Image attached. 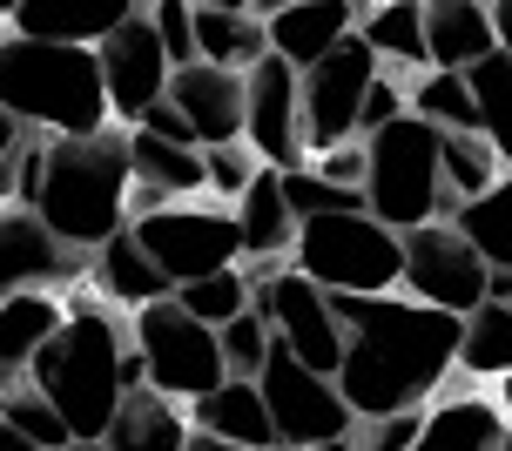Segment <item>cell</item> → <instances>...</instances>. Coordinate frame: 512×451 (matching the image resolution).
Instances as JSON below:
<instances>
[{
	"label": "cell",
	"instance_id": "cell-24",
	"mask_svg": "<svg viewBox=\"0 0 512 451\" xmlns=\"http://www.w3.org/2000/svg\"><path fill=\"white\" fill-rule=\"evenodd\" d=\"M230 216L243 229V263H290V250H297V216H290V196H283L277 169H263Z\"/></svg>",
	"mask_w": 512,
	"mask_h": 451
},
{
	"label": "cell",
	"instance_id": "cell-38",
	"mask_svg": "<svg viewBox=\"0 0 512 451\" xmlns=\"http://www.w3.org/2000/svg\"><path fill=\"white\" fill-rule=\"evenodd\" d=\"M149 27H155V41H162V54H169V68H196V21H189V0H155Z\"/></svg>",
	"mask_w": 512,
	"mask_h": 451
},
{
	"label": "cell",
	"instance_id": "cell-8",
	"mask_svg": "<svg viewBox=\"0 0 512 451\" xmlns=\"http://www.w3.org/2000/svg\"><path fill=\"white\" fill-rule=\"evenodd\" d=\"M128 344L142 357V377H149V391H162L169 404H189L209 398L216 384H230L223 371V344H216V330L196 324L176 297L169 303H149V310H135L128 317Z\"/></svg>",
	"mask_w": 512,
	"mask_h": 451
},
{
	"label": "cell",
	"instance_id": "cell-35",
	"mask_svg": "<svg viewBox=\"0 0 512 451\" xmlns=\"http://www.w3.org/2000/svg\"><path fill=\"white\" fill-rule=\"evenodd\" d=\"M256 176H263V162H256L243 142H230V149H203V196H209V202L236 209V202L250 196Z\"/></svg>",
	"mask_w": 512,
	"mask_h": 451
},
{
	"label": "cell",
	"instance_id": "cell-51",
	"mask_svg": "<svg viewBox=\"0 0 512 451\" xmlns=\"http://www.w3.org/2000/svg\"><path fill=\"white\" fill-rule=\"evenodd\" d=\"M0 418H7V391H0Z\"/></svg>",
	"mask_w": 512,
	"mask_h": 451
},
{
	"label": "cell",
	"instance_id": "cell-49",
	"mask_svg": "<svg viewBox=\"0 0 512 451\" xmlns=\"http://www.w3.org/2000/svg\"><path fill=\"white\" fill-rule=\"evenodd\" d=\"M499 451H512V425H506V445H499Z\"/></svg>",
	"mask_w": 512,
	"mask_h": 451
},
{
	"label": "cell",
	"instance_id": "cell-5",
	"mask_svg": "<svg viewBox=\"0 0 512 451\" xmlns=\"http://www.w3.org/2000/svg\"><path fill=\"white\" fill-rule=\"evenodd\" d=\"M290 270L304 276V283H317L324 297H398L405 236H391L371 209L317 216V223H297Z\"/></svg>",
	"mask_w": 512,
	"mask_h": 451
},
{
	"label": "cell",
	"instance_id": "cell-2",
	"mask_svg": "<svg viewBox=\"0 0 512 451\" xmlns=\"http://www.w3.org/2000/svg\"><path fill=\"white\" fill-rule=\"evenodd\" d=\"M61 303H68L61 337L34 357L27 391H41V398L61 411L68 438L102 445L108 425H115V411H122V398L135 391V384H149V377H142V357H135V344H128V324L115 317V303H102L88 283L68 290Z\"/></svg>",
	"mask_w": 512,
	"mask_h": 451
},
{
	"label": "cell",
	"instance_id": "cell-15",
	"mask_svg": "<svg viewBox=\"0 0 512 451\" xmlns=\"http://www.w3.org/2000/svg\"><path fill=\"white\" fill-rule=\"evenodd\" d=\"M95 68H102L115 128H135L155 101H169V75H176V68H169V54H162V41H155L149 7H128L122 27L95 48Z\"/></svg>",
	"mask_w": 512,
	"mask_h": 451
},
{
	"label": "cell",
	"instance_id": "cell-20",
	"mask_svg": "<svg viewBox=\"0 0 512 451\" xmlns=\"http://www.w3.org/2000/svg\"><path fill=\"white\" fill-rule=\"evenodd\" d=\"M189 425L203 431V438H216V445H236V451H277V431H270L256 377H230L209 398H196L189 404Z\"/></svg>",
	"mask_w": 512,
	"mask_h": 451
},
{
	"label": "cell",
	"instance_id": "cell-40",
	"mask_svg": "<svg viewBox=\"0 0 512 451\" xmlns=\"http://www.w3.org/2000/svg\"><path fill=\"white\" fill-rule=\"evenodd\" d=\"M418 425H425V411H398V418H364L351 438L358 451H418Z\"/></svg>",
	"mask_w": 512,
	"mask_h": 451
},
{
	"label": "cell",
	"instance_id": "cell-27",
	"mask_svg": "<svg viewBox=\"0 0 512 451\" xmlns=\"http://www.w3.org/2000/svg\"><path fill=\"white\" fill-rule=\"evenodd\" d=\"M122 7H102V14H54V7H7V34L21 41H41V48H102L108 34L122 27Z\"/></svg>",
	"mask_w": 512,
	"mask_h": 451
},
{
	"label": "cell",
	"instance_id": "cell-12",
	"mask_svg": "<svg viewBox=\"0 0 512 451\" xmlns=\"http://www.w3.org/2000/svg\"><path fill=\"white\" fill-rule=\"evenodd\" d=\"M398 290L411 303H425V310H445V317H472L492 290V270L486 256L465 243L452 223H425L405 236V276H398Z\"/></svg>",
	"mask_w": 512,
	"mask_h": 451
},
{
	"label": "cell",
	"instance_id": "cell-45",
	"mask_svg": "<svg viewBox=\"0 0 512 451\" xmlns=\"http://www.w3.org/2000/svg\"><path fill=\"white\" fill-rule=\"evenodd\" d=\"M189 451H236V445H216V438H203V431H196V438H189Z\"/></svg>",
	"mask_w": 512,
	"mask_h": 451
},
{
	"label": "cell",
	"instance_id": "cell-23",
	"mask_svg": "<svg viewBox=\"0 0 512 451\" xmlns=\"http://www.w3.org/2000/svg\"><path fill=\"white\" fill-rule=\"evenodd\" d=\"M68 303L61 297H7L0 303V391H21L34 357L61 337Z\"/></svg>",
	"mask_w": 512,
	"mask_h": 451
},
{
	"label": "cell",
	"instance_id": "cell-33",
	"mask_svg": "<svg viewBox=\"0 0 512 451\" xmlns=\"http://www.w3.org/2000/svg\"><path fill=\"white\" fill-rule=\"evenodd\" d=\"M176 303L196 317V324L223 330V324H236L243 310H256V290H250V276H243V263H236V270H223V276H203V283L176 290Z\"/></svg>",
	"mask_w": 512,
	"mask_h": 451
},
{
	"label": "cell",
	"instance_id": "cell-44",
	"mask_svg": "<svg viewBox=\"0 0 512 451\" xmlns=\"http://www.w3.org/2000/svg\"><path fill=\"white\" fill-rule=\"evenodd\" d=\"M0 451H34V445H27L21 431H7V425H0Z\"/></svg>",
	"mask_w": 512,
	"mask_h": 451
},
{
	"label": "cell",
	"instance_id": "cell-31",
	"mask_svg": "<svg viewBox=\"0 0 512 451\" xmlns=\"http://www.w3.org/2000/svg\"><path fill=\"white\" fill-rule=\"evenodd\" d=\"M411 95V115L425 128H438V135H479V108H472V81L465 75H425L405 88Z\"/></svg>",
	"mask_w": 512,
	"mask_h": 451
},
{
	"label": "cell",
	"instance_id": "cell-42",
	"mask_svg": "<svg viewBox=\"0 0 512 451\" xmlns=\"http://www.w3.org/2000/svg\"><path fill=\"white\" fill-rule=\"evenodd\" d=\"M135 128H142V135H155V142H176V149H196V135H189V122H182V115L169 108V101H155V108H149V115H142Z\"/></svg>",
	"mask_w": 512,
	"mask_h": 451
},
{
	"label": "cell",
	"instance_id": "cell-26",
	"mask_svg": "<svg viewBox=\"0 0 512 451\" xmlns=\"http://www.w3.org/2000/svg\"><path fill=\"white\" fill-rule=\"evenodd\" d=\"M506 411L486 398H445L425 411L418 425V451H499L506 445Z\"/></svg>",
	"mask_w": 512,
	"mask_h": 451
},
{
	"label": "cell",
	"instance_id": "cell-4",
	"mask_svg": "<svg viewBox=\"0 0 512 451\" xmlns=\"http://www.w3.org/2000/svg\"><path fill=\"white\" fill-rule=\"evenodd\" d=\"M0 108L27 135H61V142L115 128L95 48H41L21 34H0Z\"/></svg>",
	"mask_w": 512,
	"mask_h": 451
},
{
	"label": "cell",
	"instance_id": "cell-50",
	"mask_svg": "<svg viewBox=\"0 0 512 451\" xmlns=\"http://www.w3.org/2000/svg\"><path fill=\"white\" fill-rule=\"evenodd\" d=\"M0 34H7V7H0Z\"/></svg>",
	"mask_w": 512,
	"mask_h": 451
},
{
	"label": "cell",
	"instance_id": "cell-6",
	"mask_svg": "<svg viewBox=\"0 0 512 451\" xmlns=\"http://www.w3.org/2000/svg\"><path fill=\"white\" fill-rule=\"evenodd\" d=\"M364 209L391 236H411L425 223H452L445 176H438V128L405 115V122L378 128L364 142Z\"/></svg>",
	"mask_w": 512,
	"mask_h": 451
},
{
	"label": "cell",
	"instance_id": "cell-16",
	"mask_svg": "<svg viewBox=\"0 0 512 451\" xmlns=\"http://www.w3.org/2000/svg\"><path fill=\"white\" fill-rule=\"evenodd\" d=\"M263 14V41L277 61H290L297 75L317 68L337 41H351L358 34V7H344V0H283V7H256Z\"/></svg>",
	"mask_w": 512,
	"mask_h": 451
},
{
	"label": "cell",
	"instance_id": "cell-22",
	"mask_svg": "<svg viewBox=\"0 0 512 451\" xmlns=\"http://www.w3.org/2000/svg\"><path fill=\"white\" fill-rule=\"evenodd\" d=\"M88 290H95L102 303H115V310H128V317H135V310H149V303L176 297V290H169V276L142 256V243H135L128 229H122V236H108L102 250H95V263H88Z\"/></svg>",
	"mask_w": 512,
	"mask_h": 451
},
{
	"label": "cell",
	"instance_id": "cell-3",
	"mask_svg": "<svg viewBox=\"0 0 512 451\" xmlns=\"http://www.w3.org/2000/svg\"><path fill=\"white\" fill-rule=\"evenodd\" d=\"M27 209L81 256H95L108 236H122L128 229V128H102V135H81V142L48 135Z\"/></svg>",
	"mask_w": 512,
	"mask_h": 451
},
{
	"label": "cell",
	"instance_id": "cell-41",
	"mask_svg": "<svg viewBox=\"0 0 512 451\" xmlns=\"http://www.w3.org/2000/svg\"><path fill=\"white\" fill-rule=\"evenodd\" d=\"M310 169L331 182V189L364 196V142H344V149H331V155H310Z\"/></svg>",
	"mask_w": 512,
	"mask_h": 451
},
{
	"label": "cell",
	"instance_id": "cell-25",
	"mask_svg": "<svg viewBox=\"0 0 512 451\" xmlns=\"http://www.w3.org/2000/svg\"><path fill=\"white\" fill-rule=\"evenodd\" d=\"M189 438H196L189 411L169 404L162 391H149V384H135V391L122 398V411H115V425H108L102 445L108 451H189Z\"/></svg>",
	"mask_w": 512,
	"mask_h": 451
},
{
	"label": "cell",
	"instance_id": "cell-7",
	"mask_svg": "<svg viewBox=\"0 0 512 451\" xmlns=\"http://www.w3.org/2000/svg\"><path fill=\"white\" fill-rule=\"evenodd\" d=\"M128 236L142 243L155 270L169 276V290H189L203 276H223L243 263V229L223 202H169V209H149V216H128Z\"/></svg>",
	"mask_w": 512,
	"mask_h": 451
},
{
	"label": "cell",
	"instance_id": "cell-9",
	"mask_svg": "<svg viewBox=\"0 0 512 451\" xmlns=\"http://www.w3.org/2000/svg\"><path fill=\"white\" fill-rule=\"evenodd\" d=\"M243 276H250L256 310L270 317V337L283 351L297 357L304 371L337 377V364H344V317H337V303L317 283H304L290 263H243Z\"/></svg>",
	"mask_w": 512,
	"mask_h": 451
},
{
	"label": "cell",
	"instance_id": "cell-39",
	"mask_svg": "<svg viewBox=\"0 0 512 451\" xmlns=\"http://www.w3.org/2000/svg\"><path fill=\"white\" fill-rule=\"evenodd\" d=\"M411 81H398V75H384L378 68V81H371V95H364V122H358V142H371L378 128H391V122H405L411 115V95H405Z\"/></svg>",
	"mask_w": 512,
	"mask_h": 451
},
{
	"label": "cell",
	"instance_id": "cell-30",
	"mask_svg": "<svg viewBox=\"0 0 512 451\" xmlns=\"http://www.w3.org/2000/svg\"><path fill=\"white\" fill-rule=\"evenodd\" d=\"M459 371L472 377H512V303H479L465 317V337H459Z\"/></svg>",
	"mask_w": 512,
	"mask_h": 451
},
{
	"label": "cell",
	"instance_id": "cell-48",
	"mask_svg": "<svg viewBox=\"0 0 512 451\" xmlns=\"http://www.w3.org/2000/svg\"><path fill=\"white\" fill-rule=\"evenodd\" d=\"M61 451H108V445H88V438H75V445H61Z\"/></svg>",
	"mask_w": 512,
	"mask_h": 451
},
{
	"label": "cell",
	"instance_id": "cell-17",
	"mask_svg": "<svg viewBox=\"0 0 512 451\" xmlns=\"http://www.w3.org/2000/svg\"><path fill=\"white\" fill-rule=\"evenodd\" d=\"M169 108H176L196 149H230L243 142V75H223V68H176L169 75Z\"/></svg>",
	"mask_w": 512,
	"mask_h": 451
},
{
	"label": "cell",
	"instance_id": "cell-13",
	"mask_svg": "<svg viewBox=\"0 0 512 451\" xmlns=\"http://www.w3.org/2000/svg\"><path fill=\"white\" fill-rule=\"evenodd\" d=\"M95 256L68 250L34 209L21 202H0V303L7 297H68L88 283Z\"/></svg>",
	"mask_w": 512,
	"mask_h": 451
},
{
	"label": "cell",
	"instance_id": "cell-47",
	"mask_svg": "<svg viewBox=\"0 0 512 451\" xmlns=\"http://www.w3.org/2000/svg\"><path fill=\"white\" fill-rule=\"evenodd\" d=\"M499 411H506V418H512V377H506V384H499Z\"/></svg>",
	"mask_w": 512,
	"mask_h": 451
},
{
	"label": "cell",
	"instance_id": "cell-36",
	"mask_svg": "<svg viewBox=\"0 0 512 451\" xmlns=\"http://www.w3.org/2000/svg\"><path fill=\"white\" fill-rule=\"evenodd\" d=\"M0 425L21 431L34 451H61V445H75V438H68V425H61V411H54L41 391H27V384H21V391H7V418H0Z\"/></svg>",
	"mask_w": 512,
	"mask_h": 451
},
{
	"label": "cell",
	"instance_id": "cell-46",
	"mask_svg": "<svg viewBox=\"0 0 512 451\" xmlns=\"http://www.w3.org/2000/svg\"><path fill=\"white\" fill-rule=\"evenodd\" d=\"M310 451H358V438H337V445H310Z\"/></svg>",
	"mask_w": 512,
	"mask_h": 451
},
{
	"label": "cell",
	"instance_id": "cell-19",
	"mask_svg": "<svg viewBox=\"0 0 512 451\" xmlns=\"http://www.w3.org/2000/svg\"><path fill=\"white\" fill-rule=\"evenodd\" d=\"M189 21H196V61H203V68L250 75L256 61H270L263 14L243 7V0H196V7H189Z\"/></svg>",
	"mask_w": 512,
	"mask_h": 451
},
{
	"label": "cell",
	"instance_id": "cell-43",
	"mask_svg": "<svg viewBox=\"0 0 512 451\" xmlns=\"http://www.w3.org/2000/svg\"><path fill=\"white\" fill-rule=\"evenodd\" d=\"M492 34H499V54L512 61V0H492Z\"/></svg>",
	"mask_w": 512,
	"mask_h": 451
},
{
	"label": "cell",
	"instance_id": "cell-32",
	"mask_svg": "<svg viewBox=\"0 0 512 451\" xmlns=\"http://www.w3.org/2000/svg\"><path fill=\"white\" fill-rule=\"evenodd\" d=\"M472 108H479V135L492 142V155L512 169V61L506 54H492L472 68Z\"/></svg>",
	"mask_w": 512,
	"mask_h": 451
},
{
	"label": "cell",
	"instance_id": "cell-37",
	"mask_svg": "<svg viewBox=\"0 0 512 451\" xmlns=\"http://www.w3.org/2000/svg\"><path fill=\"white\" fill-rule=\"evenodd\" d=\"M283 196H290V216H297V223H317V216L364 209V196H351V189H331V182L317 176V169H297V176H283Z\"/></svg>",
	"mask_w": 512,
	"mask_h": 451
},
{
	"label": "cell",
	"instance_id": "cell-21",
	"mask_svg": "<svg viewBox=\"0 0 512 451\" xmlns=\"http://www.w3.org/2000/svg\"><path fill=\"white\" fill-rule=\"evenodd\" d=\"M358 41L378 54L384 75L418 81L432 68L425 54V0H378V7H358Z\"/></svg>",
	"mask_w": 512,
	"mask_h": 451
},
{
	"label": "cell",
	"instance_id": "cell-28",
	"mask_svg": "<svg viewBox=\"0 0 512 451\" xmlns=\"http://www.w3.org/2000/svg\"><path fill=\"white\" fill-rule=\"evenodd\" d=\"M438 176H445V202H452V216H459L465 202H479V196L499 189L506 162L492 155L486 135H438Z\"/></svg>",
	"mask_w": 512,
	"mask_h": 451
},
{
	"label": "cell",
	"instance_id": "cell-10",
	"mask_svg": "<svg viewBox=\"0 0 512 451\" xmlns=\"http://www.w3.org/2000/svg\"><path fill=\"white\" fill-rule=\"evenodd\" d=\"M256 391H263V411H270L277 451L337 445V438H351V431H358L351 404H344V391H337V377L304 371L283 344L270 351V364H263V377H256Z\"/></svg>",
	"mask_w": 512,
	"mask_h": 451
},
{
	"label": "cell",
	"instance_id": "cell-18",
	"mask_svg": "<svg viewBox=\"0 0 512 451\" xmlns=\"http://www.w3.org/2000/svg\"><path fill=\"white\" fill-rule=\"evenodd\" d=\"M425 54H432V75H472L479 61H492L499 54L492 7L486 0H425Z\"/></svg>",
	"mask_w": 512,
	"mask_h": 451
},
{
	"label": "cell",
	"instance_id": "cell-14",
	"mask_svg": "<svg viewBox=\"0 0 512 451\" xmlns=\"http://www.w3.org/2000/svg\"><path fill=\"white\" fill-rule=\"evenodd\" d=\"M243 149L277 169V176H297L310 169V149H304V101H297V68L290 61H256L243 75Z\"/></svg>",
	"mask_w": 512,
	"mask_h": 451
},
{
	"label": "cell",
	"instance_id": "cell-29",
	"mask_svg": "<svg viewBox=\"0 0 512 451\" xmlns=\"http://www.w3.org/2000/svg\"><path fill=\"white\" fill-rule=\"evenodd\" d=\"M452 229H459L472 250L486 256V270H512V169L499 176V189L479 202H465L459 216H452Z\"/></svg>",
	"mask_w": 512,
	"mask_h": 451
},
{
	"label": "cell",
	"instance_id": "cell-11",
	"mask_svg": "<svg viewBox=\"0 0 512 451\" xmlns=\"http://www.w3.org/2000/svg\"><path fill=\"white\" fill-rule=\"evenodd\" d=\"M371 81H378V54L364 48L358 34L337 41L317 68L297 75V101H304V149L310 155H331V149H344V142H358Z\"/></svg>",
	"mask_w": 512,
	"mask_h": 451
},
{
	"label": "cell",
	"instance_id": "cell-34",
	"mask_svg": "<svg viewBox=\"0 0 512 451\" xmlns=\"http://www.w3.org/2000/svg\"><path fill=\"white\" fill-rule=\"evenodd\" d=\"M216 344H223V371L230 377H263L270 351H277V337H270V317L263 310H243L236 324L216 330Z\"/></svg>",
	"mask_w": 512,
	"mask_h": 451
},
{
	"label": "cell",
	"instance_id": "cell-1",
	"mask_svg": "<svg viewBox=\"0 0 512 451\" xmlns=\"http://www.w3.org/2000/svg\"><path fill=\"white\" fill-rule=\"evenodd\" d=\"M331 303L344 317L337 391H344L358 425L425 411V398L459 371V337H465L459 317L425 310L411 297H331Z\"/></svg>",
	"mask_w": 512,
	"mask_h": 451
}]
</instances>
